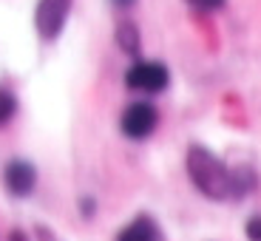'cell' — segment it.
<instances>
[{
	"label": "cell",
	"instance_id": "cell-8",
	"mask_svg": "<svg viewBox=\"0 0 261 241\" xmlns=\"http://www.w3.org/2000/svg\"><path fill=\"white\" fill-rule=\"evenodd\" d=\"M14 114H17V97H14V91H9L6 85H0V125L12 122Z\"/></svg>",
	"mask_w": 261,
	"mask_h": 241
},
{
	"label": "cell",
	"instance_id": "cell-4",
	"mask_svg": "<svg viewBox=\"0 0 261 241\" xmlns=\"http://www.w3.org/2000/svg\"><path fill=\"white\" fill-rule=\"evenodd\" d=\"M71 12V0H40L34 12V26H37L43 40H54L63 32L65 20Z\"/></svg>",
	"mask_w": 261,
	"mask_h": 241
},
{
	"label": "cell",
	"instance_id": "cell-12",
	"mask_svg": "<svg viewBox=\"0 0 261 241\" xmlns=\"http://www.w3.org/2000/svg\"><path fill=\"white\" fill-rule=\"evenodd\" d=\"M9 241H26V235L20 233V230H14V233H12V235H9Z\"/></svg>",
	"mask_w": 261,
	"mask_h": 241
},
{
	"label": "cell",
	"instance_id": "cell-6",
	"mask_svg": "<svg viewBox=\"0 0 261 241\" xmlns=\"http://www.w3.org/2000/svg\"><path fill=\"white\" fill-rule=\"evenodd\" d=\"M117 241H159V227L150 216H137L130 224L119 230Z\"/></svg>",
	"mask_w": 261,
	"mask_h": 241
},
{
	"label": "cell",
	"instance_id": "cell-1",
	"mask_svg": "<svg viewBox=\"0 0 261 241\" xmlns=\"http://www.w3.org/2000/svg\"><path fill=\"white\" fill-rule=\"evenodd\" d=\"M188 176L196 184V190L207 199L222 202L236 196V173L202 145H193L188 150Z\"/></svg>",
	"mask_w": 261,
	"mask_h": 241
},
{
	"label": "cell",
	"instance_id": "cell-11",
	"mask_svg": "<svg viewBox=\"0 0 261 241\" xmlns=\"http://www.w3.org/2000/svg\"><path fill=\"white\" fill-rule=\"evenodd\" d=\"M111 3H114V6H119V9H130L137 0H111Z\"/></svg>",
	"mask_w": 261,
	"mask_h": 241
},
{
	"label": "cell",
	"instance_id": "cell-2",
	"mask_svg": "<svg viewBox=\"0 0 261 241\" xmlns=\"http://www.w3.org/2000/svg\"><path fill=\"white\" fill-rule=\"evenodd\" d=\"M125 83H128L130 91H142V94H159L168 88L170 74L162 63H153V60H139L128 68L125 74Z\"/></svg>",
	"mask_w": 261,
	"mask_h": 241
},
{
	"label": "cell",
	"instance_id": "cell-10",
	"mask_svg": "<svg viewBox=\"0 0 261 241\" xmlns=\"http://www.w3.org/2000/svg\"><path fill=\"white\" fill-rule=\"evenodd\" d=\"M244 233H247V238H250V241H261V219H258V216L247 222Z\"/></svg>",
	"mask_w": 261,
	"mask_h": 241
},
{
	"label": "cell",
	"instance_id": "cell-5",
	"mask_svg": "<svg viewBox=\"0 0 261 241\" xmlns=\"http://www.w3.org/2000/svg\"><path fill=\"white\" fill-rule=\"evenodd\" d=\"M3 182H6V190L12 196H29L37 184V170L26 159H12L3 170Z\"/></svg>",
	"mask_w": 261,
	"mask_h": 241
},
{
	"label": "cell",
	"instance_id": "cell-3",
	"mask_svg": "<svg viewBox=\"0 0 261 241\" xmlns=\"http://www.w3.org/2000/svg\"><path fill=\"white\" fill-rule=\"evenodd\" d=\"M159 122V111L150 102H130L125 108L122 119H119V128L128 139H145L153 133Z\"/></svg>",
	"mask_w": 261,
	"mask_h": 241
},
{
	"label": "cell",
	"instance_id": "cell-9",
	"mask_svg": "<svg viewBox=\"0 0 261 241\" xmlns=\"http://www.w3.org/2000/svg\"><path fill=\"white\" fill-rule=\"evenodd\" d=\"M196 12H219V9L227 3V0H188Z\"/></svg>",
	"mask_w": 261,
	"mask_h": 241
},
{
	"label": "cell",
	"instance_id": "cell-7",
	"mask_svg": "<svg viewBox=\"0 0 261 241\" xmlns=\"http://www.w3.org/2000/svg\"><path fill=\"white\" fill-rule=\"evenodd\" d=\"M117 43L125 54H139V29L134 23H119Z\"/></svg>",
	"mask_w": 261,
	"mask_h": 241
}]
</instances>
